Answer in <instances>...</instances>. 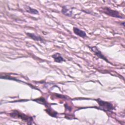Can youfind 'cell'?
Segmentation results:
<instances>
[{
  "instance_id": "cell-1",
  "label": "cell",
  "mask_w": 125,
  "mask_h": 125,
  "mask_svg": "<svg viewBox=\"0 0 125 125\" xmlns=\"http://www.w3.org/2000/svg\"><path fill=\"white\" fill-rule=\"evenodd\" d=\"M102 12L111 17H113L117 18H120V19L124 18V15H121L118 11L111 9L110 8H108V7H102Z\"/></svg>"
},
{
  "instance_id": "cell-2",
  "label": "cell",
  "mask_w": 125,
  "mask_h": 125,
  "mask_svg": "<svg viewBox=\"0 0 125 125\" xmlns=\"http://www.w3.org/2000/svg\"><path fill=\"white\" fill-rule=\"evenodd\" d=\"M10 116L13 118H17L21 119L22 120L27 122H31L33 121V119L31 117H29L23 113H21L18 111H14L12 113H10Z\"/></svg>"
},
{
  "instance_id": "cell-3",
  "label": "cell",
  "mask_w": 125,
  "mask_h": 125,
  "mask_svg": "<svg viewBox=\"0 0 125 125\" xmlns=\"http://www.w3.org/2000/svg\"><path fill=\"white\" fill-rule=\"evenodd\" d=\"M97 103L99 104L100 106L102 107V109L107 111H110L113 109V105L109 102L104 101L99 99L97 100Z\"/></svg>"
},
{
  "instance_id": "cell-4",
  "label": "cell",
  "mask_w": 125,
  "mask_h": 125,
  "mask_svg": "<svg viewBox=\"0 0 125 125\" xmlns=\"http://www.w3.org/2000/svg\"><path fill=\"white\" fill-rule=\"evenodd\" d=\"M89 48L91 49V50H92V52H93L95 54L98 56L99 58L103 59L106 62L109 63V61L107 60V59L105 58V57L104 56V55H103V54L102 53V52H101V51L99 50V49L95 46H89Z\"/></svg>"
},
{
  "instance_id": "cell-5",
  "label": "cell",
  "mask_w": 125,
  "mask_h": 125,
  "mask_svg": "<svg viewBox=\"0 0 125 125\" xmlns=\"http://www.w3.org/2000/svg\"><path fill=\"white\" fill-rule=\"evenodd\" d=\"M73 32L77 36L82 37L83 38H84L85 37H86V34L85 33V32L81 29H80L79 28L76 27H74L73 28Z\"/></svg>"
},
{
  "instance_id": "cell-6",
  "label": "cell",
  "mask_w": 125,
  "mask_h": 125,
  "mask_svg": "<svg viewBox=\"0 0 125 125\" xmlns=\"http://www.w3.org/2000/svg\"><path fill=\"white\" fill-rule=\"evenodd\" d=\"M26 34L28 37H29L30 38L33 39L34 41H40V42H43V39L40 36L37 35L36 34H35L34 33H26Z\"/></svg>"
},
{
  "instance_id": "cell-7",
  "label": "cell",
  "mask_w": 125,
  "mask_h": 125,
  "mask_svg": "<svg viewBox=\"0 0 125 125\" xmlns=\"http://www.w3.org/2000/svg\"><path fill=\"white\" fill-rule=\"evenodd\" d=\"M52 57L54 59V61L57 62H62L65 61L64 59L62 57L60 53H56L52 56Z\"/></svg>"
},
{
  "instance_id": "cell-8",
  "label": "cell",
  "mask_w": 125,
  "mask_h": 125,
  "mask_svg": "<svg viewBox=\"0 0 125 125\" xmlns=\"http://www.w3.org/2000/svg\"><path fill=\"white\" fill-rule=\"evenodd\" d=\"M62 12L67 16H71L72 15V11L70 8H68L67 6H63L62 7Z\"/></svg>"
},
{
  "instance_id": "cell-9",
  "label": "cell",
  "mask_w": 125,
  "mask_h": 125,
  "mask_svg": "<svg viewBox=\"0 0 125 125\" xmlns=\"http://www.w3.org/2000/svg\"><path fill=\"white\" fill-rule=\"evenodd\" d=\"M25 10L27 11V12H28V13H31V14H39V12L37 10H36L34 8H31L29 6H27L25 8Z\"/></svg>"
}]
</instances>
